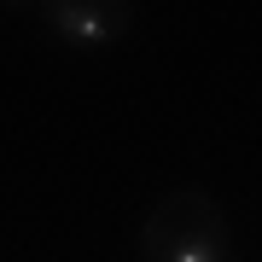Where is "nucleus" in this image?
<instances>
[{
  "mask_svg": "<svg viewBox=\"0 0 262 262\" xmlns=\"http://www.w3.org/2000/svg\"><path fill=\"white\" fill-rule=\"evenodd\" d=\"M35 18L64 47L99 53V47H117L134 29V6L128 0H47V6H35Z\"/></svg>",
  "mask_w": 262,
  "mask_h": 262,
  "instance_id": "f03ea898",
  "label": "nucleus"
},
{
  "mask_svg": "<svg viewBox=\"0 0 262 262\" xmlns=\"http://www.w3.org/2000/svg\"><path fill=\"white\" fill-rule=\"evenodd\" d=\"M140 262H233V222L204 187H175L140 222Z\"/></svg>",
  "mask_w": 262,
  "mask_h": 262,
  "instance_id": "f257e3e1",
  "label": "nucleus"
}]
</instances>
